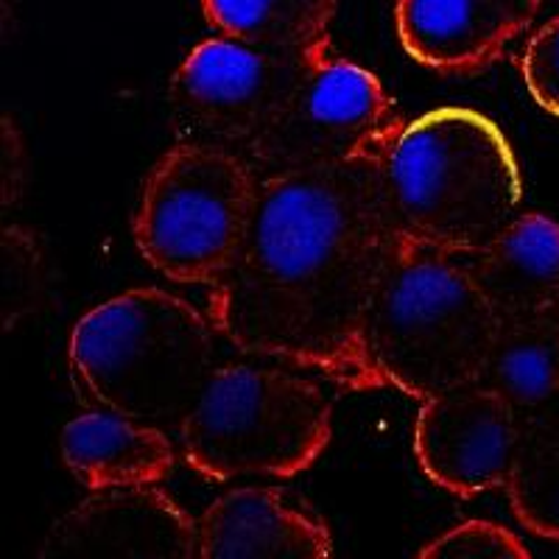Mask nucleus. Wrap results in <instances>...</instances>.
I'll return each mask as SVG.
<instances>
[{"label":"nucleus","instance_id":"nucleus-7","mask_svg":"<svg viewBox=\"0 0 559 559\" xmlns=\"http://www.w3.org/2000/svg\"><path fill=\"white\" fill-rule=\"evenodd\" d=\"M394 121V102L381 79L324 51L308 62L283 109L243 157L258 177L342 166L369 157Z\"/></svg>","mask_w":559,"mask_h":559},{"label":"nucleus","instance_id":"nucleus-12","mask_svg":"<svg viewBox=\"0 0 559 559\" xmlns=\"http://www.w3.org/2000/svg\"><path fill=\"white\" fill-rule=\"evenodd\" d=\"M333 554L319 518L286 501L274 487H236L197 518V557H308Z\"/></svg>","mask_w":559,"mask_h":559},{"label":"nucleus","instance_id":"nucleus-15","mask_svg":"<svg viewBox=\"0 0 559 559\" xmlns=\"http://www.w3.org/2000/svg\"><path fill=\"white\" fill-rule=\"evenodd\" d=\"M478 383L518 414L559 394V308L498 319Z\"/></svg>","mask_w":559,"mask_h":559},{"label":"nucleus","instance_id":"nucleus-2","mask_svg":"<svg viewBox=\"0 0 559 559\" xmlns=\"http://www.w3.org/2000/svg\"><path fill=\"white\" fill-rule=\"evenodd\" d=\"M369 163L394 229L451 258H471L518 216L523 177L515 148L492 118L437 107L394 121Z\"/></svg>","mask_w":559,"mask_h":559},{"label":"nucleus","instance_id":"nucleus-17","mask_svg":"<svg viewBox=\"0 0 559 559\" xmlns=\"http://www.w3.org/2000/svg\"><path fill=\"white\" fill-rule=\"evenodd\" d=\"M207 26L238 43L280 53L331 48L328 26L338 0H199Z\"/></svg>","mask_w":559,"mask_h":559},{"label":"nucleus","instance_id":"nucleus-18","mask_svg":"<svg viewBox=\"0 0 559 559\" xmlns=\"http://www.w3.org/2000/svg\"><path fill=\"white\" fill-rule=\"evenodd\" d=\"M419 557L439 559V557H507V559H528L532 551L526 543L518 537L512 528L501 526L496 521L484 518H471L448 532L437 534L428 546L419 548Z\"/></svg>","mask_w":559,"mask_h":559},{"label":"nucleus","instance_id":"nucleus-11","mask_svg":"<svg viewBox=\"0 0 559 559\" xmlns=\"http://www.w3.org/2000/svg\"><path fill=\"white\" fill-rule=\"evenodd\" d=\"M543 0H397L394 28L403 51L437 73H481L507 53Z\"/></svg>","mask_w":559,"mask_h":559},{"label":"nucleus","instance_id":"nucleus-10","mask_svg":"<svg viewBox=\"0 0 559 559\" xmlns=\"http://www.w3.org/2000/svg\"><path fill=\"white\" fill-rule=\"evenodd\" d=\"M43 557L199 559L197 518L159 484L93 489L53 523Z\"/></svg>","mask_w":559,"mask_h":559},{"label":"nucleus","instance_id":"nucleus-13","mask_svg":"<svg viewBox=\"0 0 559 559\" xmlns=\"http://www.w3.org/2000/svg\"><path fill=\"white\" fill-rule=\"evenodd\" d=\"M62 462L87 489L148 487L174 473L177 451L163 426L87 408L62 428Z\"/></svg>","mask_w":559,"mask_h":559},{"label":"nucleus","instance_id":"nucleus-14","mask_svg":"<svg viewBox=\"0 0 559 559\" xmlns=\"http://www.w3.org/2000/svg\"><path fill=\"white\" fill-rule=\"evenodd\" d=\"M498 317L559 308V222L523 213L503 224L467 263Z\"/></svg>","mask_w":559,"mask_h":559},{"label":"nucleus","instance_id":"nucleus-5","mask_svg":"<svg viewBox=\"0 0 559 559\" xmlns=\"http://www.w3.org/2000/svg\"><path fill=\"white\" fill-rule=\"evenodd\" d=\"M177 431L182 459L207 481L294 478L331 445L333 406L288 364H218Z\"/></svg>","mask_w":559,"mask_h":559},{"label":"nucleus","instance_id":"nucleus-19","mask_svg":"<svg viewBox=\"0 0 559 559\" xmlns=\"http://www.w3.org/2000/svg\"><path fill=\"white\" fill-rule=\"evenodd\" d=\"M521 76L532 102L559 118V14L528 37L521 53Z\"/></svg>","mask_w":559,"mask_h":559},{"label":"nucleus","instance_id":"nucleus-9","mask_svg":"<svg viewBox=\"0 0 559 559\" xmlns=\"http://www.w3.org/2000/svg\"><path fill=\"white\" fill-rule=\"evenodd\" d=\"M521 414L481 383L439 392L414 419V459L433 487L459 501L503 489Z\"/></svg>","mask_w":559,"mask_h":559},{"label":"nucleus","instance_id":"nucleus-3","mask_svg":"<svg viewBox=\"0 0 559 559\" xmlns=\"http://www.w3.org/2000/svg\"><path fill=\"white\" fill-rule=\"evenodd\" d=\"M207 313L163 288H129L90 308L68 342L70 381L87 408L179 426L216 364Z\"/></svg>","mask_w":559,"mask_h":559},{"label":"nucleus","instance_id":"nucleus-6","mask_svg":"<svg viewBox=\"0 0 559 559\" xmlns=\"http://www.w3.org/2000/svg\"><path fill=\"white\" fill-rule=\"evenodd\" d=\"M261 177L241 152L179 140L148 171L134 243L152 269L185 286H216L236 261Z\"/></svg>","mask_w":559,"mask_h":559},{"label":"nucleus","instance_id":"nucleus-1","mask_svg":"<svg viewBox=\"0 0 559 559\" xmlns=\"http://www.w3.org/2000/svg\"><path fill=\"white\" fill-rule=\"evenodd\" d=\"M394 241L369 157L261 177L247 238L210 288V322L247 356L344 392L383 389L367 324Z\"/></svg>","mask_w":559,"mask_h":559},{"label":"nucleus","instance_id":"nucleus-4","mask_svg":"<svg viewBox=\"0 0 559 559\" xmlns=\"http://www.w3.org/2000/svg\"><path fill=\"white\" fill-rule=\"evenodd\" d=\"M498 319L471 269L397 233L369 311V358L383 386L423 403L478 381Z\"/></svg>","mask_w":559,"mask_h":559},{"label":"nucleus","instance_id":"nucleus-16","mask_svg":"<svg viewBox=\"0 0 559 559\" xmlns=\"http://www.w3.org/2000/svg\"><path fill=\"white\" fill-rule=\"evenodd\" d=\"M503 489L528 534L559 543V394L521 414Z\"/></svg>","mask_w":559,"mask_h":559},{"label":"nucleus","instance_id":"nucleus-8","mask_svg":"<svg viewBox=\"0 0 559 559\" xmlns=\"http://www.w3.org/2000/svg\"><path fill=\"white\" fill-rule=\"evenodd\" d=\"M324 51H266L222 34L202 39L168 84L177 132L191 143L247 154L283 109L308 62Z\"/></svg>","mask_w":559,"mask_h":559}]
</instances>
